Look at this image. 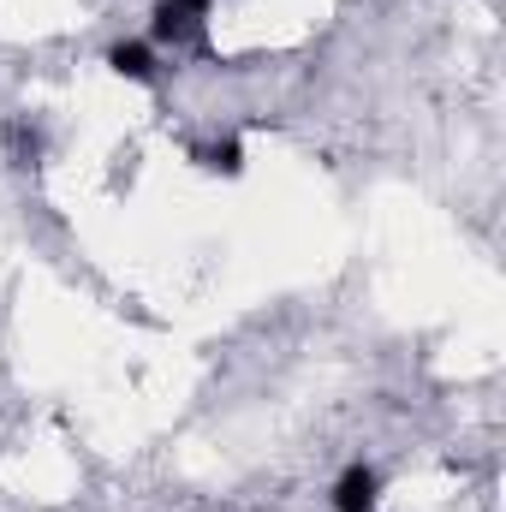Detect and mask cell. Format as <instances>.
Masks as SVG:
<instances>
[{
  "mask_svg": "<svg viewBox=\"0 0 506 512\" xmlns=\"http://www.w3.org/2000/svg\"><path fill=\"white\" fill-rule=\"evenodd\" d=\"M376 501H381V477L370 465H352L334 483V512H376Z\"/></svg>",
  "mask_w": 506,
  "mask_h": 512,
  "instance_id": "obj_1",
  "label": "cell"
},
{
  "mask_svg": "<svg viewBox=\"0 0 506 512\" xmlns=\"http://www.w3.org/2000/svg\"><path fill=\"white\" fill-rule=\"evenodd\" d=\"M108 66H114L120 78H131V84H149V78H155V54H149L143 42H114V48H108Z\"/></svg>",
  "mask_w": 506,
  "mask_h": 512,
  "instance_id": "obj_2",
  "label": "cell"
},
{
  "mask_svg": "<svg viewBox=\"0 0 506 512\" xmlns=\"http://www.w3.org/2000/svg\"><path fill=\"white\" fill-rule=\"evenodd\" d=\"M191 24H197V12H191L185 0H161V6H155V36H161V42H185Z\"/></svg>",
  "mask_w": 506,
  "mask_h": 512,
  "instance_id": "obj_3",
  "label": "cell"
},
{
  "mask_svg": "<svg viewBox=\"0 0 506 512\" xmlns=\"http://www.w3.org/2000/svg\"><path fill=\"white\" fill-rule=\"evenodd\" d=\"M197 161H203L209 173H227V179H233V173L245 167V149H239V137H227V143H209V149H197Z\"/></svg>",
  "mask_w": 506,
  "mask_h": 512,
  "instance_id": "obj_4",
  "label": "cell"
},
{
  "mask_svg": "<svg viewBox=\"0 0 506 512\" xmlns=\"http://www.w3.org/2000/svg\"><path fill=\"white\" fill-rule=\"evenodd\" d=\"M6 149H12V161H18V167H30V161L42 155V137L24 126V120H12V126H6Z\"/></svg>",
  "mask_w": 506,
  "mask_h": 512,
  "instance_id": "obj_5",
  "label": "cell"
},
{
  "mask_svg": "<svg viewBox=\"0 0 506 512\" xmlns=\"http://www.w3.org/2000/svg\"><path fill=\"white\" fill-rule=\"evenodd\" d=\"M185 6H191V12H209V6H215V0H185Z\"/></svg>",
  "mask_w": 506,
  "mask_h": 512,
  "instance_id": "obj_6",
  "label": "cell"
}]
</instances>
